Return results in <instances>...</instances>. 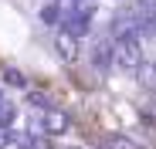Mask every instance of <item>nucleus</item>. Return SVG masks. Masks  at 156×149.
<instances>
[{
	"label": "nucleus",
	"mask_w": 156,
	"mask_h": 149,
	"mask_svg": "<svg viewBox=\"0 0 156 149\" xmlns=\"http://www.w3.org/2000/svg\"><path fill=\"white\" fill-rule=\"evenodd\" d=\"M102 149H143L133 136H122V132H115V136H109L105 142H102Z\"/></svg>",
	"instance_id": "nucleus-4"
},
{
	"label": "nucleus",
	"mask_w": 156,
	"mask_h": 149,
	"mask_svg": "<svg viewBox=\"0 0 156 149\" xmlns=\"http://www.w3.org/2000/svg\"><path fill=\"white\" fill-rule=\"evenodd\" d=\"M71 129V119L61 109H44V136H65Z\"/></svg>",
	"instance_id": "nucleus-3"
},
{
	"label": "nucleus",
	"mask_w": 156,
	"mask_h": 149,
	"mask_svg": "<svg viewBox=\"0 0 156 149\" xmlns=\"http://www.w3.org/2000/svg\"><path fill=\"white\" fill-rule=\"evenodd\" d=\"M136 78H139L149 92H156V61H143V68L136 71Z\"/></svg>",
	"instance_id": "nucleus-6"
},
{
	"label": "nucleus",
	"mask_w": 156,
	"mask_h": 149,
	"mask_svg": "<svg viewBox=\"0 0 156 149\" xmlns=\"http://www.w3.org/2000/svg\"><path fill=\"white\" fill-rule=\"evenodd\" d=\"M14 122H17V105L10 102V98L0 95V126H4V129H14Z\"/></svg>",
	"instance_id": "nucleus-5"
},
{
	"label": "nucleus",
	"mask_w": 156,
	"mask_h": 149,
	"mask_svg": "<svg viewBox=\"0 0 156 149\" xmlns=\"http://www.w3.org/2000/svg\"><path fill=\"white\" fill-rule=\"evenodd\" d=\"M112 68L136 74L143 68V51H139V37H112Z\"/></svg>",
	"instance_id": "nucleus-1"
},
{
	"label": "nucleus",
	"mask_w": 156,
	"mask_h": 149,
	"mask_svg": "<svg viewBox=\"0 0 156 149\" xmlns=\"http://www.w3.org/2000/svg\"><path fill=\"white\" fill-rule=\"evenodd\" d=\"M55 51L61 54V61L75 64V58H78V34L68 31V27H61V31L55 34Z\"/></svg>",
	"instance_id": "nucleus-2"
},
{
	"label": "nucleus",
	"mask_w": 156,
	"mask_h": 149,
	"mask_svg": "<svg viewBox=\"0 0 156 149\" xmlns=\"http://www.w3.org/2000/svg\"><path fill=\"white\" fill-rule=\"evenodd\" d=\"M4 81H7V85H14V88H24V85H27V78H24L17 68H7V71H4Z\"/></svg>",
	"instance_id": "nucleus-7"
}]
</instances>
